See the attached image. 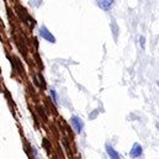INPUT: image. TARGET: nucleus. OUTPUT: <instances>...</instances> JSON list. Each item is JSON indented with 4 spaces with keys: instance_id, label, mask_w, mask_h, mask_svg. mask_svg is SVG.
I'll return each instance as SVG.
<instances>
[{
    "instance_id": "4",
    "label": "nucleus",
    "mask_w": 159,
    "mask_h": 159,
    "mask_svg": "<svg viewBox=\"0 0 159 159\" xmlns=\"http://www.w3.org/2000/svg\"><path fill=\"white\" fill-rule=\"evenodd\" d=\"M106 152H107V154H109L110 159H121L120 154L112 148V147H111V146H106Z\"/></svg>"
},
{
    "instance_id": "6",
    "label": "nucleus",
    "mask_w": 159,
    "mask_h": 159,
    "mask_svg": "<svg viewBox=\"0 0 159 159\" xmlns=\"http://www.w3.org/2000/svg\"><path fill=\"white\" fill-rule=\"evenodd\" d=\"M51 95H52V98H53V101L57 102V94H56L54 90H51Z\"/></svg>"
},
{
    "instance_id": "3",
    "label": "nucleus",
    "mask_w": 159,
    "mask_h": 159,
    "mask_svg": "<svg viewBox=\"0 0 159 159\" xmlns=\"http://www.w3.org/2000/svg\"><path fill=\"white\" fill-rule=\"evenodd\" d=\"M131 156H132L133 158L141 157V156H142V147H141L139 144H134L133 148H132V151H131Z\"/></svg>"
},
{
    "instance_id": "2",
    "label": "nucleus",
    "mask_w": 159,
    "mask_h": 159,
    "mask_svg": "<svg viewBox=\"0 0 159 159\" xmlns=\"http://www.w3.org/2000/svg\"><path fill=\"white\" fill-rule=\"evenodd\" d=\"M72 125L75 127V131L79 132V133L83 131V128H84V123H83V121H81L79 117H77V116H73V117H72Z\"/></svg>"
},
{
    "instance_id": "5",
    "label": "nucleus",
    "mask_w": 159,
    "mask_h": 159,
    "mask_svg": "<svg viewBox=\"0 0 159 159\" xmlns=\"http://www.w3.org/2000/svg\"><path fill=\"white\" fill-rule=\"evenodd\" d=\"M112 2H114V1H99V6L102 7V9H105V10H107V9L111 7Z\"/></svg>"
},
{
    "instance_id": "1",
    "label": "nucleus",
    "mask_w": 159,
    "mask_h": 159,
    "mask_svg": "<svg viewBox=\"0 0 159 159\" xmlns=\"http://www.w3.org/2000/svg\"><path fill=\"white\" fill-rule=\"evenodd\" d=\"M40 35H41V37H43L44 40H47L48 42H51V43H54V42H56L54 36L48 31V29H47L46 26H42L40 29Z\"/></svg>"
}]
</instances>
